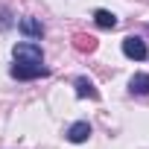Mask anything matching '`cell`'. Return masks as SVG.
<instances>
[{"instance_id": "cell-1", "label": "cell", "mask_w": 149, "mask_h": 149, "mask_svg": "<svg viewBox=\"0 0 149 149\" xmlns=\"http://www.w3.org/2000/svg\"><path fill=\"white\" fill-rule=\"evenodd\" d=\"M12 56H15V61H32V64H44V53H41V47H38L35 41H21V44H15Z\"/></svg>"}, {"instance_id": "cell-2", "label": "cell", "mask_w": 149, "mask_h": 149, "mask_svg": "<svg viewBox=\"0 0 149 149\" xmlns=\"http://www.w3.org/2000/svg\"><path fill=\"white\" fill-rule=\"evenodd\" d=\"M9 73L15 79H38V76H47V67L44 64H32V61H15Z\"/></svg>"}, {"instance_id": "cell-3", "label": "cell", "mask_w": 149, "mask_h": 149, "mask_svg": "<svg viewBox=\"0 0 149 149\" xmlns=\"http://www.w3.org/2000/svg\"><path fill=\"white\" fill-rule=\"evenodd\" d=\"M123 53H126L129 58H134V61H143V58L149 56V50H146V41H143V38H137V35H129V38H123Z\"/></svg>"}, {"instance_id": "cell-4", "label": "cell", "mask_w": 149, "mask_h": 149, "mask_svg": "<svg viewBox=\"0 0 149 149\" xmlns=\"http://www.w3.org/2000/svg\"><path fill=\"white\" fill-rule=\"evenodd\" d=\"M73 88H76V97L79 100H100V91L94 88V82L88 76H79L76 82H73Z\"/></svg>"}, {"instance_id": "cell-5", "label": "cell", "mask_w": 149, "mask_h": 149, "mask_svg": "<svg viewBox=\"0 0 149 149\" xmlns=\"http://www.w3.org/2000/svg\"><path fill=\"white\" fill-rule=\"evenodd\" d=\"M88 137H91V126H88L85 120L73 123V126L67 129V140H70V143H85Z\"/></svg>"}, {"instance_id": "cell-6", "label": "cell", "mask_w": 149, "mask_h": 149, "mask_svg": "<svg viewBox=\"0 0 149 149\" xmlns=\"http://www.w3.org/2000/svg\"><path fill=\"white\" fill-rule=\"evenodd\" d=\"M73 47H76L79 53H94L97 50V38L85 35V32H76V35H73Z\"/></svg>"}, {"instance_id": "cell-7", "label": "cell", "mask_w": 149, "mask_h": 149, "mask_svg": "<svg viewBox=\"0 0 149 149\" xmlns=\"http://www.w3.org/2000/svg\"><path fill=\"white\" fill-rule=\"evenodd\" d=\"M18 26H21V32L29 35V38H41V35H44V26H41V21H35V18H24Z\"/></svg>"}, {"instance_id": "cell-8", "label": "cell", "mask_w": 149, "mask_h": 149, "mask_svg": "<svg viewBox=\"0 0 149 149\" xmlns=\"http://www.w3.org/2000/svg\"><path fill=\"white\" fill-rule=\"evenodd\" d=\"M94 21H97V26H102V29H114V26H117V15L108 12V9H97V12H94Z\"/></svg>"}, {"instance_id": "cell-9", "label": "cell", "mask_w": 149, "mask_h": 149, "mask_svg": "<svg viewBox=\"0 0 149 149\" xmlns=\"http://www.w3.org/2000/svg\"><path fill=\"white\" fill-rule=\"evenodd\" d=\"M129 88L132 94H149V73H134L129 79Z\"/></svg>"}]
</instances>
